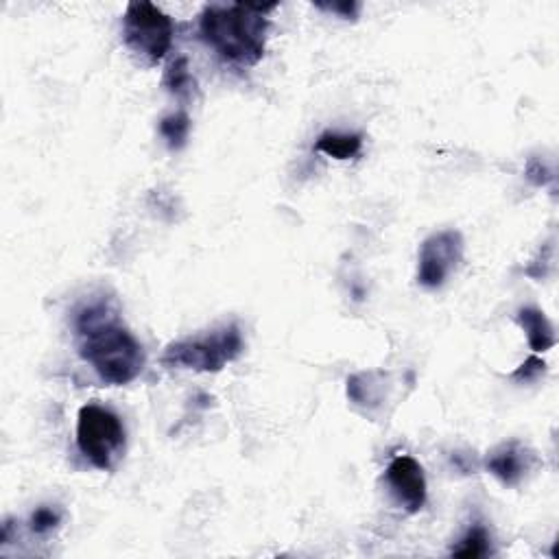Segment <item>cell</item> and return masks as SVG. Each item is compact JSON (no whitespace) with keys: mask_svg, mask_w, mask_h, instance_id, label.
I'll return each instance as SVG.
<instances>
[{"mask_svg":"<svg viewBox=\"0 0 559 559\" xmlns=\"http://www.w3.org/2000/svg\"><path fill=\"white\" fill-rule=\"evenodd\" d=\"M544 361L540 359H535V356H531V359H527L525 363H522L518 370L514 372V380H518V383H533V380H538L542 374H544Z\"/></svg>","mask_w":559,"mask_h":559,"instance_id":"obj_15","label":"cell"},{"mask_svg":"<svg viewBox=\"0 0 559 559\" xmlns=\"http://www.w3.org/2000/svg\"><path fill=\"white\" fill-rule=\"evenodd\" d=\"M160 134L166 140L169 149L173 151L182 149L190 136V116L186 112H175L164 116L160 121Z\"/></svg>","mask_w":559,"mask_h":559,"instance_id":"obj_13","label":"cell"},{"mask_svg":"<svg viewBox=\"0 0 559 559\" xmlns=\"http://www.w3.org/2000/svg\"><path fill=\"white\" fill-rule=\"evenodd\" d=\"M278 5H208L199 16V38L234 68H252L267 51L269 14Z\"/></svg>","mask_w":559,"mask_h":559,"instance_id":"obj_2","label":"cell"},{"mask_svg":"<svg viewBox=\"0 0 559 559\" xmlns=\"http://www.w3.org/2000/svg\"><path fill=\"white\" fill-rule=\"evenodd\" d=\"M127 444L125 424L101 404H86L77 418V446L94 468L114 470Z\"/></svg>","mask_w":559,"mask_h":559,"instance_id":"obj_4","label":"cell"},{"mask_svg":"<svg viewBox=\"0 0 559 559\" xmlns=\"http://www.w3.org/2000/svg\"><path fill=\"white\" fill-rule=\"evenodd\" d=\"M516 321H518V326L525 330L529 346L535 354L549 352L555 346V341H557L555 328L549 321V317H546L540 308H535V306L520 308V311L516 313Z\"/></svg>","mask_w":559,"mask_h":559,"instance_id":"obj_9","label":"cell"},{"mask_svg":"<svg viewBox=\"0 0 559 559\" xmlns=\"http://www.w3.org/2000/svg\"><path fill=\"white\" fill-rule=\"evenodd\" d=\"M492 553V538L487 533L485 527L474 525L463 538L459 540L457 546H453L450 555L455 557H485Z\"/></svg>","mask_w":559,"mask_h":559,"instance_id":"obj_12","label":"cell"},{"mask_svg":"<svg viewBox=\"0 0 559 559\" xmlns=\"http://www.w3.org/2000/svg\"><path fill=\"white\" fill-rule=\"evenodd\" d=\"M245 350L243 332L239 324H225L208 335L173 341L162 354V365L177 370H193L217 374L225 365L234 363Z\"/></svg>","mask_w":559,"mask_h":559,"instance_id":"obj_3","label":"cell"},{"mask_svg":"<svg viewBox=\"0 0 559 559\" xmlns=\"http://www.w3.org/2000/svg\"><path fill=\"white\" fill-rule=\"evenodd\" d=\"M315 7L321 9V11H328V14H337L341 18H346V20H354L361 11V5L350 3V0H348V3H317Z\"/></svg>","mask_w":559,"mask_h":559,"instance_id":"obj_17","label":"cell"},{"mask_svg":"<svg viewBox=\"0 0 559 559\" xmlns=\"http://www.w3.org/2000/svg\"><path fill=\"white\" fill-rule=\"evenodd\" d=\"M385 481L400 507L407 509L409 514H418L426 505V477L422 466L413 457L398 455L391 459Z\"/></svg>","mask_w":559,"mask_h":559,"instance_id":"obj_7","label":"cell"},{"mask_svg":"<svg viewBox=\"0 0 559 559\" xmlns=\"http://www.w3.org/2000/svg\"><path fill=\"white\" fill-rule=\"evenodd\" d=\"M527 177H529V182L535 184V186H544V184H549L553 180V171L546 166L542 160L538 158H533L529 160L527 164Z\"/></svg>","mask_w":559,"mask_h":559,"instance_id":"obj_16","label":"cell"},{"mask_svg":"<svg viewBox=\"0 0 559 559\" xmlns=\"http://www.w3.org/2000/svg\"><path fill=\"white\" fill-rule=\"evenodd\" d=\"M164 88L169 90L177 99H190L197 90V81L190 73L188 59L175 57L173 62L164 70Z\"/></svg>","mask_w":559,"mask_h":559,"instance_id":"obj_11","label":"cell"},{"mask_svg":"<svg viewBox=\"0 0 559 559\" xmlns=\"http://www.w3.org/2000/svg\"><path fill=\"white\" fill-rule=\"evenodd\" d=\"M59 525H62V511H59L57 507H38L31 514V520H29V529L31 533L35 535H49L53 533Z\"/></svg>","mask_w":559,"mask_h":559,"instance_id":"obj_14","label":"cell"},{"mask_svg":"<svg viewBox=\"0 0 559 559\" xmlns=\"http://www.w3.org/2000/svg\"><path fill=\"white\" fill-rule=\"evenodd\" d=\"M363 149L361 134H341V132H326L321 134L315 142V151L324 153L335 160H352Z\"/></svg>","mask_w":559,"mask_h":559,"instance_id":"obj_10","label":"cell"},{"mask_svg":"<svg viewBox=\"0 0 559 559\" xmlns=\"http://www.w3.org/2000/svg\"><path fill=\"white\" fill-rule=\"evenodd\" d=\"M533 463L535 457L529 448H525L520 442H509L498 446L494 453L487 457L485 468L503 485L514 487L527 477Z\"/></svg>","mask_w":559,"mask_h":559,"instance_id":"obj_8","label":"cell"},{"mask_svg":"<svg viewBox=\"0 0 559 559\" xmlns=\"http://www.w3.org/2000/svg\"><path fill=\"white\" fill-rule=\"evenodd\" d=\"M466 243L457 230H442L428 236L418 256V282L424 289H442L463 263Z\"/></svg>","mask_w":559,"mask_h":559,"instance_id":"obj_6","label":"cell"},{"mask_svg":"<svg viewBox=\"0 0 559 559\" xmlns=\"http://www.w3.org/2000/svg\"><path fill=\"white\" fill-rule=\"evenodd\" d=\"M175 38L173 20L153 3H129L123 16V42L147 66L169 55Z\"/></svg>","mask_w":559,"mask_h":559,"instance_id":"obj_5","label":"cell"},{"mask_svg":"<svg viewBox=\"0 0 559 559\" xmlns=\"http://www.w3.org/2000/svg\"><path fill=\"white\" fill-rule=\"evenodd\" d=\"M81 359L107 385H129L145 370V350L129 332L112 297L99 295L75 313Z\"/></svg>","mask_w":559,"mask_h":559,"instance_id":"obj_1","label":"cell"}]
</instances>
